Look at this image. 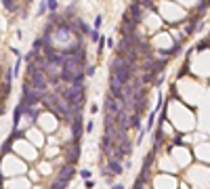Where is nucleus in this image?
<instances>
[{"mask_svg":"<svg viewBox=\"0 0 210 189\" xmlns=\"http://www.w3.org/2000/svg\"><path fill=\"white\" fill-rule=\"evenodd\" d=\"M19 15H21V17H28V7H25V9H21V11H19Z\"/></svg>","mask_w":210,"mask_h":189,"instance_id":"obj_24","label":"nucleus"},{"mask_svg":"<svg viewBox=\"0 0 210 189\" xmlns=\"http://www.w3.org/2000/svg\"><path fill=\"white\" fill-rule=\"evenodd\" d=\"M107 170H109L111 174H122V170H124V168H122V164L116 160V158H111V156H109V158H107Z\"/></svg>","mask_w":210,"mask_h":189,"instance_id":"obj_7","label":"nucleus"},{"mask_svg":"<svg viewBox=\"0 0 210 189\" xmlns=\"http://www.w3.org/2000/svg\"><path fill=\"white\" fill-rule=\"evenodd\" d=\"M61 97L67 101V105H84V84H69V86H65Z\"/></svg>","mask_w":210,"mask_h":189,"instance_id":"obj_1","label":"nucleus"},{"mask_svg":"<svg viewBox=\"0 0 210 189\" xmlns=\"http://www.w3.org/2000/svg\"><path fill=\"white\" fill-rule=\"evenodd\" d=\"M84 187H86V189H92V187H95V183H92L90 179H86V181H84Z\"/></svg>","mask_w":210,"mask_h":189,"instance_id":"obj_22","label":"nucleus"},{"mask_svg":"<svg viewBox=\"0 0 210 189\" xmlns=\"http://www.w3.org/2000/svg\"><path fill=\"white\" fill-rule=\"evenodd\" d=\"M92 128H95V122H92V120H90V122H86L84 130H86V132H92Z\"/></svg>","mask_w":210,"mask_h":189,"instance_id":"obj_21","label":"nucleus"},{"mask_svg":"<svg viewBox=\"0 0 210 189\" xmlns=\"http://www.w3.org/2000/svg\"><path fill=\"white\" fill-rule=\"evenodd\" d=\"M76 174V166L74 164H67V166H63L57 174V179H65V181H72V177Z\"/></svg>","mask_w":210,"mask_h":189,"instance_id":"obj_6","label":"nucleus"},{"mask_svg":"<svg viewBox=\"0 0 210 189\" xmlns=\"http://www.w3.org/2000/svg\"><path fill=\"white\" fill-rule=\"evenodd\" d=\"M72 132H74V141H76V143H80L82 132H84V118H82V111H78V113L72 118Z\"/></svg>","mask_w":210,"mask_h":189,"instance_id":"obj_3","label":"nucleus"},{"mask_svg":"<svg viewBox=\"0 0 210 189\" xmlns=\"http://www.w3.org/2000/svg\"><path fill=\"white\" fill-rule=\"evenodd\" d=\"M126 13H128V15H130V17H132V19L137 21V23H141V15H143V7L139 4L137 0H134V2H132L130 7H128V11H126Z\"/></svg>","mask_w":210,"mask_h":189,"instance_id":"obj_5","label":"nucleus"},{"mask_svg":"<svg viewBox=\"0 0 210 189\" xmlns=\"http://www.w3.org/2000/svg\"><path fill=\"white\" fill-rule=\"evenodd\" d=\"M25 82H28L32 88H36L40 94H44L46 90H49V80H46V74H44V69H34L32 74H28Z\"/></svg>","mask_w":210,"mask_h":189,"instance_id":"obj_2","label":"nucleus"},{"mask_svg":"<svg viewBox=\"0 0 210 189\" xmlns=\"http://www.w3.org/2000/svg\"><path fill=\"white\" fill-rule=\"evenodd\" d=\"M74 11H76V2H72L67 9H65V13H63V19H67L69 21V17H74Z\"/></svg>","mask_w":210,"mask_h":189,"instance_id":"obj_12","label":"nucleus"},{"mask_svg":"<svg viewBox=\"0 0 210 189\" xmlns=\"http://www.w3.org/2000/svg\"><path fill=\"white\" fill-rule=\"evenodd\" d=\"M46 7H49V13H57L59 11V2H57V0H46Z\"/></svg>","mask_w":210,"mask_h":189,"instance_id":"obj_13","label":"nucleus"},{"mask_svg":"<svg viewBox=\"0 0 210 189\" xmlns=\"http://www.w3.org/2000/svg\"><path fill=\"white\" fill-rule=\"evenodd\" d=\"M38 113H40V107H36V105H23V116H28L32 122H36Z\"/></svg>","mask_w":210,"mask_h":189,"instance_id":"obj_8","label":"nucleus"},{"mask_svg":"<svg viewBox=\"0 0 210 189\" xmlns=\"http://www.w3.org/2000/svg\"><path fill=\"white\" fill-rule=\"evenodd\" d=\"M208 40H210V36H208Z\"/></svg>","mask_w":210,"mask_h":189,"instance_id":"obj_27","label":"nucleus"},{"mask_svg":"<svg viewBox=\"0 0 210 189\" xmlns=\"http://www.w3.org/2000/svg\"><path fill=\"white\" fill-rule=\"evenodd\" d=\"M80 177H82V179L86 181V179H90L92 174H90V170H86V168H84V170H80Z\"/></svg>","mask_w":210,"mask_h":189,"instance_id":"obj_20","label":"nucleus"},{"mask_svg":"<svg viewBox=\"0 0 210 189\" xmlns=\"http://www.w3.org/2000/svg\"><path fill=\"white\" fill-rule=\"evenodd\" d=\"M67 185H69V181H65V179H57L55 185H53V189H65Z\"/></svg>","mask_w":210,"mask_h":189,"instance_id":"obj_15","label":"nucleus"},{"mask_svg":"<svg viewBox=\"0 0 210 189\" xmlns=\"http://www.w3.org/2000/svg\"><path fill=\"white\" fill-rule=\"evenodd\" d=\"M46 13H49V7H46V0H42L40 7H38V11H36V15L42 17V15H46Z\"/></svg>","mask_w":210,"mask_h":189,"instance_id":"obj_14","label":"nucleus"},{"mask_svg":"<svg viewBox=\"0 0 210 189\" xmlns=\"http://www.w3.org/2000/svg\"><path fill=\"white\" fill-rule=\"evenodd\" d=\"M2 181H4V177H2V172H0V187H2Z\"/></svg>","mask_w":210,"mask_h":189,"instance_id":"obj_26","label":"nucleus"},{"mask_svg":"<svg viewBox=\"0 0 210 189\" xmlns=\"http://www.w3.org/2000/svg\"><path fill=\"white\" fill-rule=\"evenodd\" d=\"M88 36H90V40H92V42H99V40H101L99 30H90V32H88Z\"/></svg>","mask_w":210,"mask_h":189,"instance_id":"obj_16","label":"nucleus"},{"mask_svg":"<svg viewBox=\"0 0 210 189\" xmlns=\"http://www.w3.org/2000/svg\"><path fill=\"white\" fill-rule=\"evenodd\" d=\"M2 7H4L9 13H17V9H19L21 4H17L15 0H2Z\"/></svg>","mask_w":210,"mask_h":189,"instance_id":"obj_9","label":"nucleus"},{"mask_svg":"<svg viewBox=\"0 0 210 189\" xmlns=\"http://www.w3.org/2000/svg\"><path fill=\"white\" fill-rule=\"evenodd\" d=\"M105 44H107V46H109V49H113V46H116V42H113V40H111V38H105Z\"/></svg>","mask_w":210,"mask_h":189,"instance_id":"obj_23","label":"nucleus"},{"mask_svg":"<svg viewBox=\"0 0 210 189\" xmlns=\"http://www.w3.org/2000/svg\"><path fill=\"white\" fill-rule=\"evenodd\" d=\"M118 147H120V149H122V151L126 153V156H130V153H132V143H130L128 139H124L122 143H118Z\"/></svg>","mask_w":210,"mask_h":189,"instance_id":"obj_10","label":"nucleus"},{"mask_svg":"<svg viewBox=\"0 0 210 189\" xmlns=\"http://www.w3.org/2000/svg\"><path fill=\"white\" fill-rule=\"evenodd\" d=\"M101 149H103V153H105L107 158L113 153V149H116V143H113V139H111V137L103 134V139H101Z\"/></svg>","mask_w":210,"mask_h":189,"instance_id":"obj_4","label":"nucleus"},{"mask_svg":"<svg viewBox=\"0 0 210 189\" xmlns=\"http://www.w3.org/2000/svg\"><path fill=\"white\" fill-rule=\"evenodd\" d=\"M36 55H38V51H34V49H32V51L25 55V61H28V63H30V61H34V59H36Z\"/></svg>","mask_w":210,"mask_h":189,"instance_id":"obj_18","label":"nucleus"},{"mask_svg":"<svg viewBox=\"0 0 210 189\" xmlns=\"http://www.w3.org/2000/svg\"><path fill=\"white\" fill-rule=\"evenodd\" d=\"M95 72H97L95 65H86V67H84V74H86V76H95Z\"/></svg>","mask_w":210,"mask_h":189,"instance_id":"obj_17","label":"nucleus"},{"mask_svg":"<svg viewBox=\"0 0 210 189\" xmlns=\"http://www.w3.org/2000/svg\"><path fill=\"white\" fill-rule=\"evenodd\" d=\"M0 189H2V187H0Z\"/></svg>","mask_w":210,"mask_h":189,"instance_id":"obj_28","label":"nucleus"},{"mask_svg":"<svg viewBox=\"0 0 210 189\" xmlns=\"http://www.w3.org/2000/svg\"><path fill=\"white\" fill-rule=\"evenodd\" d=\"M111 189H124V187H122V185H113Z\"/></svg>","mask_w":210,"mask_h":189,"instance_id":"obj_25","label":"nucleus"},{"mask_svg":"<svg viewBox=\"0 0 210 189\" xmlns=\"http://www.w3.org/2000/svg\"><path fill=\"white\" fill-rule=\"evenodd\" d=\"M101 25H103V15H97L95 17V30H99Z\"/></svg>","mask_w":210,"mask_h":189,"instance_id":"obj_19","label":"nucleus"},{"mask_svg":"<svg viewBox=\"0 0 210 189\" xmlns=\"http://www.w3.org/2000/svg\"><path fill=\"white\" fill-rule=\"evenodd\" d=\"M130 126L137 128V130H143V128H141V113H132V118H130Z\"/></svg>","mask_w":210,"mask_h":189,"instance_id":"obj_11","label":"nucleus"}]
</instances>
